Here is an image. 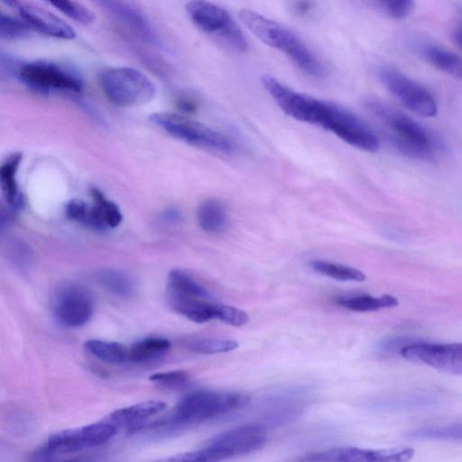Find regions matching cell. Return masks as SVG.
I'll return each instance as SVG.
<instances>
[{"instance_id":"obj_31","label":"cell","mask_w":462,"mask_h":462,"mask_svg":"<svg viewBox=\"0 0 462 462\" xmlns=\"http://www.w3.org/2000/svg\"><path fill=\"white\" fill-rule=\"evenodd\" d=\"M33 30L23 20L9 14H1L0 16V37L4 41H16L27 39L32 35Z\"/></svg>"},{"instance_id":"obj_39","label":"cell","mask_w":462,"mask_h":462,"mask_svg":"<svg viewBox=\"0 0 462 462\" xmlns=\"http://www.w3.org/2000/svg\"><path fill=\"white\" fill-rule=\"evenodd\" d=\"M5 5L11 6V7H16L18 5L19 0H1Z\"/></svg>"},{"instance_id":"obj_1","label":"cell","mask_w":462,"mask_h":462,"mask_svg":"<svg viewBox=\"0 0 462 462\" xmlns=\"http://www.w3.org/2000/svg\"><path fill=\"white\" fill-rule=\"evenodd\" d=\"M239 18L256 38L286 55L303 73L313 78L324 75L317 56L290 29L250 9L241 10Z\"/></svg>"},{"instance_id":"obj_5","label":"cell","mask_w":462,"mask_h":462,"mask_svg":"<svg viewBox=\"0 0 462 462\" xmlns=\"http://www.w3.org/2000/svg\"><path fill=\"white\" fill-rule=\"evenodd\" d=\"M98 83L106 97L122 107L145 105L156 93L155 86L150 79L130 67H110L101 70Z\"/></svg>"},{"instance_id":"obj_18","label":"cell","mask_w":462,"mask_h":462,"mask_svg":"<svg viewBox=\"0 0 462 462\" xmlns=\"http://www.w3.org/2000/svg\"><path fill=\"white\" fill-rule=\"evenodd\" d=\"M90 196L96 230L103 231L118 226L123 221V214L118 206L97 188L90 189Z\"/></svg>"},{"instance_id":"obj_23","label":"cell","mask_w":462,"mask_h":462,"mask_svg":"<svg viewBox=\"0 0 462 462\" xmlns=\"http://www.w3.org/2000/svg\"><path fill=\"white\" fill-rule=\"evenodd\" d=\"M97 283L106 291L121 298L131 297L135 290L133 279L115 269H102L96 273Z\"/></svg>"},{"instance_id":"obj_12","label":"cell","mask_w":462,"mask_h":462,"mask_svg":"<svg viewBox=\"0 0 462 462\" xmlns=\"http://www.w3.org/2000/svg\"><path fill=\"white\" fill-rule=\"evenodd\" d=\"M265 430L257 424L234 427L212 438L207 445L218 460L253 452L266 440Z\"/></svg>"},{"instance_id":"obj_10","label":"cell","mask_w":462,"mask_h":462,"mask_svg":"<svg viewBox=\"0 0 462 462\" xmlns=\"http://www.w3.org/2000/svg\"><path fill=\"white\" fill-rule=\"evenodd\" d=\"M400 354L407 360L462 375V343H416L403 346Z\"/></svg>"},{"instance_id":"obj_7","label":"cell","mask_w":462,"mask_h":462,"mask_svg":"<svg viewBox=\"0 0 462 462\" xmlns=\"http://www.w3.org/2000/svg\"><path fill=\"white\" fill-rule=\"evenodd\" d=\"M186 11L197 28L213 36L231 49L244 52L248 44L232 15L223 7L208 0H190Z\"/></svg>"},{"instance_id":"obj_38","label":"cell","mask_w":462,"mask_h":462,"mask_svg":"<svg viewBox=\"0 0 462 462\" xmlns=\"http://www.w3.org/2000/svg\"><path fill=\"white\" fill-rule=\"evenodd\" d=\"M454 40L462 50V26L457 28L454 32Z\"/></svg>"},{"instance_id":"obj_29","label":"cell","mask_w":462,"mask_h":462,"mask_svg":"<svg viewBox=\"0 0 462 462\" xmlns=\"http://www.w3.org/2000/svg\"><path fill=\"white\" fill-rule=\"evenodd\" d=\"M5 255L12 266L21 273H26L33 263V252L31 246L21 239L9 241L5 247Z\"/></svg>"},{"instance_id":"obj_25","label":"cell","mask_w":462,"mask_h":462,"mask_svg":"<svg viewBox=\"0 0 462 462\" xmlns=\"http://www.w3.org/2000/svg\"><path fill=\"white\" fill-rule=\"evenodd\" d=\"M84 346L93 356L109 364H123L129 360V348L118 342L90 339Z\"/></svg>"},{"instance_id":"obj_16","label":"cell","mask_w":462,"mask_h":462,"mask_svg":"<svg viewBox=\"0 0 462 462\" xmlns=\"http://www.w3.org/2000/svg\"><path fill=\"white\" fill-rule=\"evenodd\" d=\"M22 159L21 152H14L0 166L1 189L6 203L14 209L20 208L23 202L17 180Z\"/></svg>"},{"instance_id":"obj_33","label":"cell","mask_w":462,"mask_h":462,"mask_svg":"<svg viewBox=\"0 0 462 462\" xmlns=\"http://www.w3.org/2000/svg\"><path fill=\"white\" fill-rule=\"evenodd\" d=\"M383 14L396 20L408 17L414 9V0H371Z\"/></svg>"},{"instance_id":"obj_36","label":"cell","mask_w":462,"mask_h":462,"mask_svg":"<svg viewBox=\"0 0 462 462\" xmlns=\"http://www.w3.org/2000/svg\"><path fill=\"white\" fill-rule=\"evenodd\" d=\"M149 379L162 386L174 387L185 383L189 380V374L183 370L160 372L152 374Z\"/></svg>"},{"instance_id":"obj_6","label":"cell","mask_w":462,"mask_h":462,"mask_svg":"<svg viewBox=\"0 0 462 462\" xmlns=\"http://www.w3.org/2000/svg\"><path fill=\"white\" fill-rule=\"evenodd\" d=\"M17 79L42 95L53 91L80 93L84 88L83 78L75 68L48 60L23 62Z\"/></svg>"},{"instance_id":"obj_19","label":"cell","mask_w":462,"mask_h":462,"mask_svg":"<svg viewBox=\"0 0 462 462\" xmlns=\"http://www.w3.org/2000/svg\"><path fill=\"white\" fill-rule=\"evenodd\" d=\"M197 221L199 227L208 234L223 232L227 225V215L222 202L216 199L203 200L197 209Z\"/></svg>"},{"instance_id":"obj_22","label":"cell","mask_w":462,"mask_h":462,"mask_svg":"<svg viewBox=\"0 0 462 462\" xmlns=\"http://www.w3.org/2000/svg\"><path fill=\"white\" fill-rule=\"evenodd\" d=\"M85 448H88V445L82 427L53 433L47 441L48 451L55 454H69Z\"/></svg>"},{"instance_id":"obj_2","label":"cell","mask_w":462,"mask_h":462,"mask_svg":"<svg viewBox=\"0 0 462 462\" xmlns=\"http://www.w3.org/2000/svg\"><path fill=\"white\" fill-rule=\"evenodd\" d=\"M366 106L390 128L392 141L402 153L419 159L432 156L434 140L420 124L378 100L370 99Z\"/></svg>"},{"instance_id":"obj_35","label":"cell","mask_w":462,"mask_h":462,"mask_svg":"<svg viewBox=\"0 0 462 462\" xmlns=\"http://www.w3.org/2000/svg\"><path fill=\"white\" fill-rule=\"evenodd\" d=\"M215 319L231 326L241 327L248 321V315L236 307L215 303Z\"/></svg>"},{"instance_id":"obj_32","label":"cell","mask_w":462,"mask_h":462,"mask_svg":"<svg viewBox=\"0 0 462 462\" xmlns=\"http://www.w3.org/2000/svg\"><path fill=\"white\" fill-rule=\"evenodd\" d=\"M238 346V343L227 339L199 338L189 342L188 347L199 354H216L232 351Z\"/></svg>"},{"instance_id":"obj_34","label":"cell","mask_w":462,"mask_h":462,"mask_svg":"<svg viewBox=\"0 0 462 462\" xmlns=\"http://www.w3.org/2000/svg\"><path fill=\"white\" fill-rule=\"evenodd\" d=\"M65 211L70 220L96 230L90 204L81 199H73L67 203Z\"/></svg>"},{"instance_id":"obj_17","label":"cell","mask_w":462,"mask_h":462,"mask_svg":"<svg viewBox=\"0 0 462 462\" xmlns=\"http://www.w3.org/2000/svg\"><path fill=\"white\" fill-rule=\"evenodd\" d=\"M169 300L181 299L211 300L208 291L191 275L180 269H173L168 274Z\"/></svg>"},{"instance_id":"obj_15","label":"cell","mask_w":462,"mask_h":462,"mask_svg":"<svg viewBox=\"0 0 462 462\" xmlns=\"http://www.w3.org/2000/svg\"><path fill=\"white\" fill-rule=\"evenodd\" d=\"M395 448L384 449H363L354 447L336 448L310 454L302 460L308 461H397Z\"/></svg>"},{"instance_id":"obj_26","label":"cell","mask_w":462,"mask_h":462,"mask_svg":"<svg viewBox=\"0 0 462 462\" xmlns=\"http://www.w3.org/2000/svg\"><path fill=\"white\" fill-rule=\"evenodd\" d=\"M171 342L164 337H150L136 341L129 349V360L146 362L166 354L171 348Z\"/></svg>"},{"instance_id":"obj_24","label":"cell","mask_w":462,"mask_h":462,"mask_svg":"<svg viewBox=\"0 0 462 462\" xmlns=\"http://www.w3.org/2000/svg\"><path fill=\"white\" fill-rule=\"evenodd\" d=\"M170 303L175 311L196 323H204L215 319V303L208 300H171Z\"/></svg>"},{"instance_id":"obj_30","label":"cell","mask_w":462,"mask_h":462,"mask_svg":"<svg viewBox=\"0 0 462 462\" xmlns=\"http://www.w3.org/2000/svg\"><path fill=\"white\" fill-rule=\"evenodd\" d=\"M69 19L83 25L95 21L94 14L85 5L75 0H45Z\"/></svg>"},{"instance_id":"obj_4","label":"cell","mask_w":462,"mask_h":462,"mask_svg":"<svg viewBox=\"0 0 462 462\" xmlns=\"http://www.w3.org/2000/svg\"><path fill=\"white\" fill-rule=\"evenodd\" d=\"M261 80L283 113L298 121L326 129L336 104L291 89L270 75L263 76Z\"/></svg>"},{"instance_id":"obj_9","label":"cell","mask_w":462,"mask_h":462,"mask_svg":"<svg viewBox=\"0 0 462 462\" xmlns=\"http://www.w3.org/2000/svg\"><path fill=\"white\" fill-rule=\"evenodd\" d=\"M379 78L386 88L409 110L423 117L436 116V100L425 87L391 66L382 67Z\"/></svg>"},{"instance_id":"obj_20","label":"cell","mask_w":462,"mask_h":462,"mask_svg":"<svg viewBox=\"0 0 462 462\" xmlns=\"http://www.w3.org/2000/svg\"><path fill=\"white\" fill-rule=\"evenodd\" d=\"M420 55L436 69L462 79V59L453 51L434 44H424L420 48Z\"/></svg>"},{"instance_id":"obj_21","label":"cell","mask_w":462,"mask_h":462,"mask_svg":"<svg viewBox=\"0 0 462 462\" xmlns=\"http://www.w3.org/2000/svg\"><path fill=\"white\" fill-rule=\"evenodd\" d=\"M165 407V402L162 401H145L116 410L107 415L106 419L119 427L121 425L132 424L145 420L159 413L164 410Z\"/></svg>"},{"instance_id":"obj_11","label":"cell","mask_w":462,"mask_h":462,"mask_svg":"<svg viewBox=\"0 0 462 462\" xmlns=\"http://www.w3.org/2000/svg\"><path fill=\"white\" fill-rule=\"evenodd\" d=\"M53 311L63 325L81 327L88 323L94 312L92 294L80 284H66L59 289L54 297Z\"/></svg>"},{"instance_id":"obj_14","label":"cell","mask_w":462,"mask_h":462,"mask_svg":"<svg viewBox=\"0 0 462 462\" xmlns=\"http://www.w3.org/2000/svg\"><path fill=\"white\" fill-rule=\"evenodd\" d=\"M110 16L151 43H157L155 32L147 17L126 0H94Z\"/></svg>"},{"instance_id":"obj_37","label":"cell","mask_w":462,"mask_h":462,"mask_svg":"<svg viewBox=\"0 0 462 462\" xmlns=\"http://www.w3.org/2000/svg\"><path fill=\"white\" fill-rule=\"evenodd\" d=\"M292 8L298 14L305 15L311 10L312 3L310 0H294Z\"/></svg>"},{"instance_id":"obj_27","label":"cell","mask_w":462,"mask_h":462,"mask_svg":"<svg viewBox=\"0 0 462 462\" xmlns=\"http://www.w3.org/2000/svg\"><path fill=\"white\" fill-rule=\"evenodd\" d=\"M337 303L350 310L354 311H372L383 308H393L398 305V300L389 294L380 297L370 295H360L350 298L339 299Z\"/></svg>"},{"instance_id":"obj_13","label":"cell","mask_w":462,"mask_h":462,"mask_svg":"<svg viewBox=\"0 0 462 462\" xmlns=\"http://www.w3.org/2000/svg\"><path fill=\"white\" fill-rule=\"evenodd\" d=\"M33 31L62 40L76 37L73 28L60 17L31 2L20 1L15 7Z\"/></svg>"},{"instance_id":"obj_28","label":"cell","mask_w":462,"mask_h":462,"mask_svg":"<svg viewBox=\"0 0 462 462\" xmlns=\"http://www.w3.org/2000/svg\"><path fill=\"white\" fill-rule=\"evenodd\" d=\"M310 267L317 273L339 281L363 282L365 274L354 267L331 262L314 260Z\"/></svg>"},{"instance_id":"obj_8","label":"cell","mask_w":462,"mask_h":462,"mask_svg":"<svg viewBox=\"0 0 462 462\" xmlns=\"http://www.w3.org/2000/svg\"><path fill=\"white\" fill-rule=\"evenodd\" d=\"M150 119L171 136L193 146L222 153L233 151L228 138L200 122L171 113H156Z\"/></svg>"},{"instance_id":"obj_3","label":"cell","mask_w":462,"mask_h":462,"mask_svg":"<svg viewBox=\"0 0 462 462\" xmlns=\"http://www.w3.org/2000/svg\"><path fill=\"white\" fill-rule=\"evenodd\" d=\"M251 397L240 392L199 390L183 397L174 410L173 421L179 425L199 423L216 416L247 406Z\"/></svg>"}]
</instances>
